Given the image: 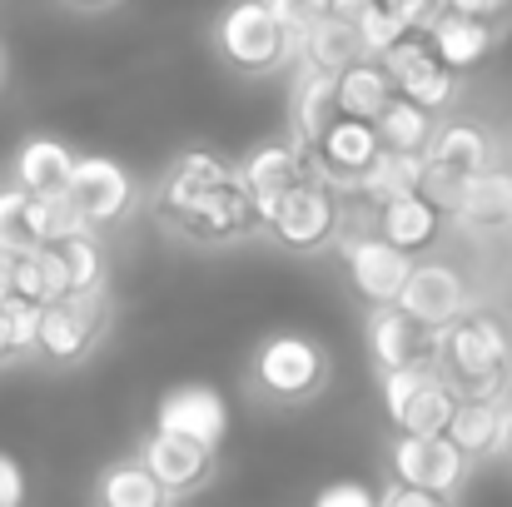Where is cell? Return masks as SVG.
<instances>
[{
	"instance_id": "obj_36",
	"label": "cell",
	"mask_w": 512,
	"mask_h": 507,
	"mask_svg": "<svg viewBox=\"0 0 512 507\" xmlns=\"http://www.w3.org/2000/svg\"><path fill=\"white\" fill-rule=\"evenodd\" d=\"M373 5H383L393 20H403L408 30H423L438 10H443V0H373Z\"/></svg>"
},
{
	"instance_id": "obj_37",
	"label": "cell",
	"mask_w": 512,
	"mask_h": 507,
	"mask_svg": "<svg viewBox=\"0 0 512 507\" xmlns=\"http://www.w3.org/2000/svg\"><path fill=\"white\" fill-rule=\"evenodd\" d=\"M314 507H378V498H373L363 483H329V488L314 498Z\"/></svg>"
},
{
	"instance_id": "obj_4",
	"label": "cell",
	"mask_w": 512,
	"mask_h": 507,
	"mask_svg": "<svg viewBox=\"0 0 512 507\" xmlns=\"http://www.w3.org/2000/svg\"><path fill=\"white\" fill-rule=\"evenodd\" d=\"M60 204L70 209L75 224L105 234V229L125 224L140 209V184L110 155H75V169H70V179L60 189Z\"/></svg>"
},
{
	"instance_id": "obj_12",
	"label": "cell",
	"mask_w": 512,
	"mask_h": 507,
	"mask_svg": "<svg viewBox=\"0 0 512 507\" xmlns=\"http://www.w3.org/2000/svg\"><path fill=\"white\" fill-rule=\"evenodd\" d=\"M40 259H45V274L55 284V299L110 294V259H105V239L95 229L55 234L50 244H40Z\"/></svg>"
},
{
	"instance_id": "obj_21",
	"label": "cell",
	"mask_w": 512,
	"mask_h": 507,
	"mask_svg": "<svg viewBox=\"0 0 512 507\" xmlns=\"http://www.w3.org/2000/svg\"><path fill=\"white\" fill-rule=\"evenodd\" d=\"M443 224H448V214H443L433 199H423V194H398V199L378 204V224H373V234L388 239L393 249H403V254L418 259L423 249L438 244Z\"/></svg>"
},
{
	"instance_id": "obj_7",
	"label": "cell",
	"mask_w": 512,
	"mask_h": 507,
	"mask_svg": "<svg viewBox=\"0 0 512 507\" xmlns=\"http://www.w3.org/2000/svg\"><path fill=\"white\" fill-rule=\"evenodd\" d=\"M254 383L279 403H309L329 383V353L309 334H269L254 353Z\"/></svg>"
},
{
	"instance_id": "obj_31",
	"label": "cell",
	"mask_w": 512,
	"mask_h": 507,
	"mask_svg": "<svg viewBox=\"0 0 512 507\" xmlns=\"http://www.w3.org/2000/svg\"><path fill=\"white\" fill-rule=\"evenodd\" d=\"M418 184H423V155L378 150V160L363 169V179H358L353 194H363V199L378 209V204H388V199H398V194H418Z\"/></svg>"
},
{
	"instance_id": "obj_39",
	"label": "cell",
	"mask_w": 512,
	"mask_h": 507,
	"mask_svg": "<svg viewBox=\"0 0 512 507\" xmlns=\"http://www.w3.org/2000/svg\"><path fill=\"white\" fill-rule=\"evenodd\" d=\"M378 507H443V498L438 493H423V488H408V483H393Z\"/></svg>"
},
{
	"instance_id": "obj_24",
	"label": "cell",
	"mask_w": 512,
	"mask_h": 507,
	"mask_svg": "<svg viewBox=\"0 0 512 507\" xmlns=\"http://www.w3.org/2000/svg\"><path fill=\"white\" fill-rule=\"evenodd\" d=\"M140 463L150 468V478H155L165 493H184V488L204 483L214 453L199 448V443H189V438H179V433H160V428H155V433L145 438V448H140Z\"/></svg>"
},
{
	"instance_id": "obj_43",
	"label": "cell",
	"mask_w": 512,
	"mask_h": 507,
	"mask_svg": "<svg viewBox=\"0 0 512 507\" xmlns=\"http://www.w3.org/2000/svg\"><path fill=\"white\" fill-rule=\"evenodd\" d=\"M0 85H5V50H0Z\"/></svg>"
},
{
	"instance_id": "obj_27",
	"label": "cell",
	"mask_w": 512,
	"mask_h": 507,
	"mask_svg": "<svg viewBox=\"0 0 512 507\" xmlns=\"http://www.w3.org/2000/svg\"><path fill=\"white\" fill-rule=\"evenodd\" d=\"M503 423H508L503 398H458L453 413H448L443 438H448L463 458H488V453L503 448Z\"/></svg>"
},
{
	"instance_id": "obj_35",
	"label": "cell",
	"mask_w": 512,
	"mask_h": 507,
	"mask_svg": "<svg viewBox=\"0 0 512 507\" xmlns=\"http://www.w3.org/2000/svg\"><path fill=\"white\" fill-rule=\"evenodd\" d=\"M443 10H458V15L488 20V25L503 30V35H508V25H512V0H443Z\"/></svg>"
},
{
	"instance_id": "obj_42",
	"label": "cell",
	"mask_w": 512,
	"mask_h": 507,
	"mask_svg": "<svg viewBox=\"0 0 512 507\" xmlns=\"http://www.w3.org/2000/svg\"><path fill=\"white\" fill-rule=\"evenodd\" d=\"M15 353H10V343H5V334H0V363H10Z\"/></svg>"
},
{
	"instance_id": "obj_17",
	"label": "cell",
	"mask_w": 512,
	"mask_h": 507,
	"mask_svg": "<svg viewBox=\"0 0 512 507\" xmlns=\"http://www.w3.org/2000/svg\"><path fill=\"white\" fill-rule=\"evenodd\" d=\"M363 343H368V358H373L378 373L413 368V363H433V329H423L418 319H408L398 304L368 309Z\"/></svg>"
},
{
	"instance_id": "obj_5",
	"label": "cell",
	"mask_w": 512,
	"mask_h": 507,
	"mask_svg": "<svg viewBox=\"0 0 512 507\" xmlns=\"http://www.w3.org/2000/svg\"><path fill=\"white\" fill-rule=\"evenodd\" d=\"M174 239L194 244V249H229L249 234H259V204L244 189L239 169H229L219 184H209L189 209H179V219L170 224Z\"/></svg>"
},
{
	"instance_id": "obj_32",
	"label": "cell",
	"mask_w": 512,
	"mask_h": 507,
	"mask_svg": "<svg viewBox=\"0 0 512 507\" xmlns=\"http://www.w3.org/2000/svg\"><path fill=\"white\" fill-rule=\"evenodd\" d=\"M165 488L150 478L145 463H115L100 478V503L105 507H165Z\"/></svg>"
},
{
	"instance_id": "obj_13",
	"label": "cell",
	"mask_w": 512,
	"mask_h": 507,
	"mask_svg": "<svg viewBox=\"0 0 512 507\" xmlns=\"http://www.w3.org/2000/svg\"><path fill=\"white\" fill-rule=\"evenodd\" d=\"M388 463H393L398 483L438 493V498L458 493V483L468 478V458L443 433H398L388 448Z\"/></svg>"
},
{
	"instance_id": "obj_19",
	"label": "cell",
	"mask_w": 512,
	"mask_h": 507,
	"mask_svg": "<svg viewBox=\"0 0 512 507\" xmlns=\"http://www.w3.org/2000/svg\"><path fill=\"white\" fill-rule=\"evenodd\" d=\"M423 35H428V45L438 50V60H443L448 70H458V75L488 65L493 50L508 40V35L493 30L488 20H473V15H458V10H438V15L423 25Z\"/></svg>"
},
{
	"instance_id": "obj_33",
	"label": "cell",
	"mask_w": 512,
	"mask_h": 507,
	"mask_svg": "<svg viewBox=\"0 0 512 507\" xmlns=\"http://www.w3.org/2000/svg\"><path fill=\"white\" fill-rule=\"evenodd\" d=\"M0 299H25V304H50L55 284L45 274L40 249L30 254H0Z\"/></svg>"
},
{
	"instance_id": "obj_25",
	"label": "cell",
	"mask_w": 512,
	"mask_h": 507,
	"mask_svg": "<svg viewBox=\"0 0 512 507\" xmlns=\"http://www.w3.org/2000/svg\"><path fill=\"white\" fill-rule=\"evenodd\" d=\"M453 219L468 224V229H498V224H512V169L493 160L488 169L468 174L463 189H458Z\"/></svg>"
},
{
	"instance_id": "obj_11",
	"label": "cell",
	"mask_w": 512,
	"mask_h": 507,
	"mask_svg": "<svg viewBox=\"0 0 512 507\" xmlns=\"http://www.w3.org/2000/svg\"><path fill=\"white\" fill-rule=\"evenodd\" d=\"M378 130L373 120H353V115H334L329 130L309 145V160H314V179L329 184L334 194H353L363 169L378 160Z\"/></svg>"
},
{
	"instance_id": "obj_3",
	"label": "cell",
	"mask_w": 512,
	"mask_h": 507,
	"mask_svg": "<svg viewBox=\"0 0 512 507\" xmlns=\"http://www.w3.org/2000/svg\"><path fill=\"white\" fill-rule=\"evenodd\" d=\"M259 229H264L279 249L314 259V254L334 249V239L343 234V199L329 184L309 179V184H299V189H289V194L264 199V204H259Z\"/></svg>"
},
{
	"instance_id": "obj_40",
	"label": "cell",
	"mask_w": 512,
	"mask_h": 507,
	"mask_svg": "<svg viewBox=\"0 0 512 507\" xmlns=\"http://www.w3.org/2000/svg\"><path fill=\"white\" fill-rule=\"evenodd\" d=\"M65 10H75V15H110L115 5H125V0H60Z\"/></svg>"
},
{
	"instance_id": "obj_18",
	"label": "cell",
	"mask_w": 512,
	"mask_h": 507,
	"mask_svg": "<svg viewBox=\"0 0 512 507\" xmlns=\"http://www.w3.org/2000/svg\"><path fill=\"white\" fill-rule=\"evenodd\" d=\"M229 169H234V160H224V155H214V150H184V155L160 174V184H155V194H150L155 224L170 229L174 219H179V209H189V204H194L209 184H219Z\"/></svg>"
},
{
	"instance_id": "obj_34",
	"label": "cell",
	"mask_w": 512,
	"mask_h": 507,
	"mask_svg": "<svg viewBox=\"0 0 512 507\" xmlns=\"http://www.w3.org/2000/svg\"><path fill=\"white\" fill-rule=\"evenodd\" d=\"M353 25H358V40H363V55H368V60H378V55L408 30L403 20H393V15H388L383 5H373V0H363V5L353 10Z\"/></svg>"
},
{
	"instance_id": "obj_14",
	"label": "cell",
	"mask_w": 512,
	"mask_h": 507,
	"mask_svg": "<svg viewBox=\"0 0 512 507\" xmlns=\"http://www.w3.org/2000/svg\"><path fill=\"white\" fill-rule=\"evenodd\" d=\"M70 229H85V224H75L60 199L30 194L20 184H0V254H30Z\"/></svg>"
},
{
	"instance_id": "obj_30",
	"label": "cell",
	"mask_w": 512,
	"mask_h": 507,
	"mask_svg": "<svg viewBox=\"0 0 512 507\" xmlns=\"http://www.w3.org/2000/svg\"><path fill=\"white\" fill-rule=\"evenodd\" d=\"M433 125H438V115H428L423 105H413V100H403V95H388V105L373 115L378 145H383V150H398V155H423Z\"/></svg>"
},
{
	"instance_id": "obj_15",
	"label": "cell",
	"mask_w": 512,
	"mask_h": 507,
	"mask_svg": "<svg viewBox=\"0 0 512 507\" xmlns=\"http://www.w3.org/2000/svg\"><path fill=\"white\" fill-rule=\"evenodd\" d=\"M408 319H418L423 329H443V324H453V319H463L468 314V284H463V274L453 269V264H438V259H413V269H408V279H403V289H398V299H393Z\"/></svg>"
},
{
	"instance_id": "obj_2",
	"label": "cell",
	"mask_w": 512,
	"mask_h": 507,
	"mask_svg": "<svg viewBox=\"0 0 512 507\" xmlns=\"http://www.w3.org/2000/svg\"><path fill=\"white\" fill-rule=\"evenodd\" d=\"M214 55L224 70L244 75V80H264V75H284L299 60V35L264 5V0H229L209 30Z\"/></svg>"
},
{
	"instance_id": "obj_8",
	"label": "cell",
	"mask_w": 512,
	"mask_h": 507,
	"mask_svg": "<svg viewBox=\"0 0 512 507\" xmlns=\"http://www.w3.org/2000/svg\"><path fill=\"white\" fill-rule=\"evenodd\" d=\"M110 334V294H90V299H50L35 319V343L30 353H40L45 363H80L100 348V338Z\"/></svg>"
},
{
	"instance_id": "obj_9",
	"label": "cell",
	"mask_w": 512,
	"mask_h": 507,
	"mask_svg": "<svg viewBox=\"0 0 512 507\" xmlns=\"http://www.w3.org/2000/svg\"><path fill=\"white\" fill-rule=\"evenodd\" d=\"M378 383H383V413L398 433H443L448 428L458 393L443 383V373L433 363L378 373Z\"/></svg>"
},
{
	"instance_id": "obj_22",
	"label": "cell",
	"mask_w": 512,
	"mask_h": 507,
	"mask_svg": "<svg viewBox=\"0 0 512 507\" xmlns=\"http://www.w3.org/2000/svg\"><path fill=\"white\" fill-rule=\"evenodd\" d=\"M423 160L433 169H443V174H478V169H488L498 160V150H493V135L478 120L458 115V120H438L433 125Z\"/></svg>"
},
{
	"instance_id": "obj_16",
	"label": "cell",
	"mask_w": 512,
	"mask_h": 507,
	"mask_svg": "<svg viewBox=\"0 0 512 507\" xmlns=\"http://www.w3.org/2000/svg\"><path fill=\"white\" fill-rule=\"evenodd\" d=\"M155 428L160 433H179V438H189V443H199V448L214 453L224 443V433H229V403L209 383H179V388H170L160 398Z\"/></svg>"
},
{
	"instance_id": "obj_26",
	"label": "cell",
	"mask_w": 512,
	"mask_h": 507,
	"mask_svg": "<svg viewBox=\"0 0 512 507\" xmlns=\"http://www.w3.org/2000/svg\"><path fill=\"white\" fill-rule=\"evenodd\" d=\"M75 169V150L55 135H30L20 140L15 150V165H10V184L30 189V194H45V199H60L65 179Z\"/></svg>"
},
{
	"instance_id": "obj_23",
	"label": "cell",
	"mask_w": 512,
	"mask_h": 507,
	"mask_svg": "<svg viewBox=\"0 0 512 507\" xmlns=\"http://www.w3.org/2000/svg\"><path fill=\"white\" fill-rule=\"evenodd\" d=\"M334 115H339V105H334V75L309 70V65H294V85H289V135H284V140H294L299 150H309V145L329 130Z\"/></svg>"
},
{
	"instance_id": "obj_20",
	"label": "cell",
	"mask_w": 512,
	"mask_h": 507,
	"mask_svg": "<svg viewBox=\"0 0 512 507\" xmlns=\"http://www.w3.org/2000/svg\"><path fill=\"white\" fill-rule=\"evenodd\" d=\"M234 169H239L244 189L254 194V204H264V199H274V194H289V189H299V184L314 179L309 150H299L294 140H264V145H254Z\"/></svg>"
},
{
	"instance_id": "obj_29",
	"label": "cell",
	"mask_w": 512,
	"mask_h": 507,
	"mask_svg": "<svg viewBox=\"0 0 512 507\" xmlns=\"http://www.w3.org/2000/svg\"><path fill=\"white\" fill-rule=\"evenodd\" d=\"M388 95H393V85H388V75H383V65L378 60H353V65H343L339 75H334V105H339V115H353V120H373L383 105H388Z\"/></svg>"
},
{
	"instance_id": "obj_6",
	"label": "cell",
	"mask_w": 512,
	"mask_h": 507,
	"mask_svg": "<svg viewBox=\"0 0 512 507\" xmlns=\"http://www.w3.org/2000/svg\"><path fill=\"white\" fill-rule=\"evenodd\" d=\"M378 65H383L393 95L423 105L428 115H448V110L458 105V80H463V75L438 60V50L428 45L423 30H403V35L378 55Z\"/></svg>"
},
{
	"instance_id": "obj_1",
	"label": "cell",
	"mask_w": 512,
	"mask_h": 507,
	"mask_svg": "<svg viewBox=\"0 0 512 507\" xmlns=\"http://www.w3.org/2000/svg\"><path fill=\"white\" fill-rule=\"evenodd\" d=\"M433 368L458 398H503L512 373V343L493 319L463 314L433 334Z\"/></svg>"
},
{
	"instance_id": "obj_41",
	"label": "cell",
	"mask_w": 512,
	"mask_h": 507,
	"mask_svg": "<svg viewBox=\"0 0 512 507\" xmlns=\"http://www.w3.org/2000/svg\"><path fill=\"white\" fill-rule=\"evenodd\" d=\"M503 448H508V458H512V413H508V423H503Z\"/></svg>"
},
{
	"instance_id": "obj_10",
	"label": "cell",
	"mask_w": 512,
	"mask_h": 507,
	"mask_svg": "<svg viewBox=\"0 0 512 507\" xmlns=\"http://www.w3.org/2000/svg\"><path fill=\"white\" fill-rule=\"evenodd\" d=\"M334 249L343 254V279H348V294L353 299H363L368 309H378V304H393L398 299V289H403V279H408V269H413V254H403V249H393L388 239H378V234H348V239H334Z\"/></svg>"
},
{
	"instance_id": "obj_38",
	"label": "cell",
	"mask_w": 512,
	"mask_h": 507,
	"mask_svg": "<svg viewBox=\"0 0 512 507\" xmlns=\"http://www.w3.org/2000/svg\"><path fill=\"white\" fill-rule=\"evenodd\" d=\"M25 503V473L10 453H0V507H20Z\"/></svg>"
},
{
	"instance_id": "obj_28",
	"label": "cell",
	"mask_w": 512,
	"mask_h": 507,
	"mask_svg": "<svg viewBox=\"0 0 512 507\" xmlns=\"http://www.w3.org/2000/svg\"><path fill=\"white\" fill-rule=\"evenodd\" d=\"M363 60V40H358V25L353 15H324L314 25L299 30V60L294 65H309V70H324V75H339L343 65Z\"/></svg>"
}]
</instances>
